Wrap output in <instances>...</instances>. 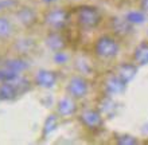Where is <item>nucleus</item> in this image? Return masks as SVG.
Returning a JSON list of instances; mask_svg holds the SVG:
<instances>
[{
    "label": "nucleus",
    "instance_id": "1",
    "mask_svg": "<svg viewBox=\"0 0 148 145\" xmlns=\"http://www.w3.org/2000/svg\"><path fill=\"white\" fill-rule=\"evenodd\" d=\"M77 22L84 28H94L101 22V14L97 8L84 5L77 10Z\"/></svg>",
    "mask_w": 148,
    "mask_h": 145
},
{
    "label": "nucleus",
    "instance_id": "10",
    "mask_svg": "<svg viewBox=\"0 0 148 145\" xmlns=\"http://www.w3.org/2000/svg\"><path fill=\"white\" fill-rule=\"evenodd\" d=\"M133 61L139 66H143V65H147L148 63V43L147 42H143V43H140L135 48Z\"/></svg>",
    "mask_w": 148,
    "mask_h": 145
},
{
    "label": "nucleus",
    "instance_id": "12",
    "mask_svg": "<svg viewBox=\"0 0 148 145\" xmlns=\"http://www.w3.org/2000/svg\"><path fill=\"white\" fill-rule=\"evenodd\" d=\"M18 16H19L20 22L26 26H32V24L36 22V14L34 10L31 8H23L18 12Z\"/></svg>",
    "mask_w": 148,
    "mask_h": 145
},
{
    "label": "nucleus",
    "instance_id": "21",
    "mask_svg": "<svg viewBox=\"0 0 148 145\" xmlns=\"http://www.w3.org/2000/svg\"><path fill=\"white\" fill-rule=\"evenodd\" d=\"M14 5H15V1H12V0H4V1H0V11L8 10L10 7H14Z\"/></svg>",
    "mask_w": 148,
    "mask_h": 145
},
{
    "label": "nucleus",
    "instance_id": "6",
    "mask_svg": "<svg viewBox=\"0 0 148 145\" xmlns=\"http://www.w3.org/2000/svg\"><path fill=\"white\" fill-rule=\"evenodd\" d=\"M136 73H137V67L136 65H132V63H120L116 67V75L120 79H123L125 83L131 82L135 78Z\"/></svg>",
    "mask_w": 148,
    "mask_h": 145
},
{
    "label": "nucleus",
    "instance_id": "16",
    "mask_svg": "<svg viewBox=\"0 0 148 145\" xmlns=\"http://www.w3.org/2000/svg\"><path fill=\"white\" fill-rule=\"evenodd\" d=\"M7 67L11 69V70H14L15 73H18V71H23L24 69L27 67V65H26L23 61H20V59H12V61L7 62Z\"/></svg>",
    "mask_w": 148,
    "mask_h": 145
},
{
    "label": "nucleus",
    "instance_id": "7",
    "mask_svg": "<svg viewBox=\"0 0 148 145\" xmlns=\"http://www.w3.org/2000/svg\"><path fill=\"white\" fill-rule=\"evenodd\" d=\"M125 85L127 83L120 79L116 74L108 77L105 81V90L109 93V94H120L125 90Z\"/></svg>",
    "mask_w": 148,
    "mask_h": 145
},
{
    "label": "nucleus",
    "instance_id": "2",
    "mask_svg": "<svg viewBox=\"0 0 148 145\" xmlns=\"http://www.w3.org/2000/svg\"><path fill=\"white\" fill-rule=\"evenodd\" d=\"M94 52L102 59L114 58L119 52V43L110 36H101L94 44Z\"/></svg>",
    "mask_w": 148,
    "mask_h": 145
},
{
    "label": "nucleus",
    "instance_id": "23",
    "mask_svg": "<svg viewBox=\"0 0 148 145\" xmlns=\"http://www.w3.org/2000/svg\"><path fill=\"white\" fill-rule=\"evenodd\" d=\"M66 61V57L62 55V52H57V62H63Z\"/></svg>",
    "mask_w": 148,
    "mask_h": 145
},
{
    "label": "nucleus",
    "instance_id": "9",
    "mask_svg": "<svg viewBox=\"0 0 148 145\" xmlns=\"http://www.w3.org/2000/svg\"><path fill=\"white\" fill-rule=\"evenodd\" d=\"M112 27H113L114 34H117V35H120V36L128 35L129 32L132 31L131 23L127 19H120V18H114L112 20Z\"/></svg>",
    "mask_w": 148,
    "mask_h": 145
},
{
    "label": "nucleus",
    "instance_id": "24",
    "mask_svg": "<svg viewBox=\"0 0 148 145\" xmlns=\"http://www.w3.org/2000/svg\"><path fill=\"white\" fill-rule=\"evenodd\" d=\"M43 1H46V3H50V1H55V0H43Z\"/></svg>",
    "mask_w": 148,
    "mask_h": 145
},
{
    "label": "nucleus",
    "instance_id": "8",
    "mask_svg": "<svg viewBox=\"0 0 148 145\" xmlns=\"http://www.w3.org/2000/svg\"><path fill=\"white\" fill-rule=\"evenodd\" d=\"M57 82V75L53 71L40 70L35 77V83L42 87H53Z\"/></svg>",
    "mask_w": 148,
    "mask_h": 145
},
{
    "label": "nucleus",
    "instance_id": "22",
    "mask_svg": "<svg viewBox=\"0 0 148 145\" xmlns=\"http://www.w3.org/2000/svg\"><path fill=\"white\" fill-rule=\"evenodd\" d=\"M139 5L140 10L144 12L145 15H148V0H139Z\"/></svg>",
    "mask_w": 148,
    "mask_h": 145
},
{
    "label": "nucleus",
    "instance_id": "15",
    "mask_svg": "<svg viewBox=\"0 0 148 145\" xmlns=\"http://www.w3.org/2000/svg\"><path fill=\"white\" fill-rule=\"evenodd\" d=\"M18 89H16V86H14V85H11V83H7V85H4V86H1V89H0V97L4 98V99H11V98H14L16 94H18Z\"/></svg>",
    "mask_w": 148,
    "mask_h": 145
},
{
    "label": "nucleus",
    "instance_id": "14",
    "mask_svg": "<svg viewBox=\"0 0 148 145\" xmlns=\"http://www.w3.org/2000/svg\"><path fill=\"white\" fill-rule=\"evenodd\" d=\"M145 14L143 11H131V12H128L127 14V16H125V19L128 20L131 24H136V23H143L144 22V19H145Z\"/></svg>",
    "mask_w": 148,
    "mask_h": 145
},
{
    "label": "nucleus",
    "instance_id": "20",
    "mask_svg": "<svg viewBox=\"0 0 148 145\" xmlns=\"http://www.w3.org/2000/svg\"><path fill=\"white\" fill-rule=\"evenodd\" d=\"M16 77V73L14 70H11V69H5V70H1L0 71V79L1 81H11V79H14Z\"/></svg>",
    "mask_w": 148,
    "mask_h": 145
},
{
    "label": "nucleus",
    "instance_id": "17",
    "mask_svg": "<svg viewBox=\"0 0 148 145\" xmlns=\"http://www.w3.org/2000/svg\"><path fill=\"white\" fill-rule=\"evenodd\" d=\"M11 34V24L7 19L0 18V38H5Z\"/></svg>",
    "mask_w": 148,
    "mask_h": 145
},
{
    "label": "nucleus",
    "instance_id": "3",
    "mask_svg": "<svg viewBox=\"0 0 148 145\" xmlns=\"http://www.w3.org/2000/svg\"><path fill=\"white\" fill-rule=\"evenodd\" d=\"M45 20L50 27L59 30V28H63L66 26L67 20H69V14L62 8H55L53 11L47 12L46 16H45Z\"/></svg>",
    "mask_w": 148,
    "mask_h": 145
},
{
    "label": "nucleus",
    "instance_id": "5",
    "mask_svg": "<svg viewBox=\"0 0 148 145\" xmlns=\"http://www.w3.org/2000/svg\"><path fill=\"white\" fill-rule=\"evenodd\" d=\"M89 90V86H88V82H86L84 78H79V77H75L69 82V86H67V91L70 93L71 97L74 98H82L85 97L86 93Z\"/></svg>",
    "mask_w": 148,
    "mask_h": 145
},
{
    "label": "nucleus",
    "instance_id": "11",
    "mask_svg": "<svg viewBox=\"0 0 148 145\" xmlns=\"http://www.w3.org/2000/svg\"><path fill=\"white\" fill-rule=\"evenodd\" d=\"M77 110V106L74 103L73 99L70 98H63L61 99L58 103V113L62 114V116H71V114L75 113Z\"/></svg>",
    "mask_w": 148,
    "mask_h": 145
},
{
    "label": "nucleus",
    "instance_id": "19",
    "mask_svg": "<svg viewBox=\"0 0 148 145\" xmlns=\"http://www.w3.org/2000/svg\"><path fill=\"white\" fill-rule=\"evenodd\" d=\"M55 126H57V118H55V116H50V117L46 120V122H45V129H43V133L49 134L51 130H54Z\"/></svg>",
    "mask_w": 148,
    "mask_h": 145
},
{
    "label": "nucleus",
    "instance_id": "18",
    "mask_svg": "<svg viewBox=\"0 0 148 145\" xmlns=\"http://www.w3.org/2000/svg\"><path fill=\"white\" fill-rule=\"evenodd\" d=\"M117 142L119 144H123V145H133V144H137V138L129 136V134H121V136H117Z\"/></svg>",
    "mask_w": 148,
    "mask_h": 145
},
{
    "label": "nucleus",
    "instance_id": "13",
    "mask_svg": "<svg viewBox=\"0 0 148 145\" xmlns=\"http://www.w3.org/2000/svg\"><path fill=\"white\" fill-rule=\"evenodd\" d=\"M46 43L49 46V48L54 51H61L63 47H65V40L59 34H50L47 36Z\"/></svg>",
    "mask_w": 148,
    "mask_h": 145
},
{
    "label": "nucleus",
    "instance_id": "4",
    "mask_svg": "<svg viewBox=\"0 0 148 145\" xmlns=\"http://www.w3.org/2000/svg\"><path fill=\"white\" fill-rule=\"evenodd\" d=\"M81 122L90 130H97L102 126V114L98 110L89 109L81 114Z\"/></svg>",
    "mask_w": 148,
    "mask_h": 145
}]
</instances>
